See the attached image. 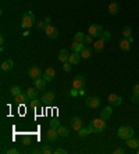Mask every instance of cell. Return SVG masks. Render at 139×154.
I'll return each instance as SVG.
<instances>
[{"label": "cell", "instance_id": "cell-33", "mask_svg": "<svg viewBox=\"0 0 139 154\" xmlns=\"http://www.w3.org/2000/svg\"><path fill=\"white\" fill-rule=\"evenodd\" d=\"M60 127V121L57 119V118H53L50 121V128H54V129H57V128Z\"/></svg>", "mask_w": 139, "mask_h": 154}, {"label": "cell", "instance_id": "cell-36", "mask_svg": "<svg viewBox=\"0 0 139 154\" xmlns=\"http://www.w3.org/2000/svg\"><path fill=\"white\" fill-rule=\"evenodd\" d=\"M71 67H72V64L71 63H64L63 64V69H64L65 72H70V71H71Z\"/></svg>", "mask_w": 139, "mask_h": 154}, {"label": "cell", "instance_id": "cell-13", "mask_svg": "<svg viewBox=\"0 0 139 154\" xmlns=\"http://www.w3.org/2000/svg\"><path fill=\"white\" fill-rule=\"evenodd\" d=\"M127 145H128V147H130L131 150H136L139 147V139H136V137H130V139H127Z\"/></svg>", "mask_w": 139, "mask_h": 154}, {"label": "cell", "instance_id": "cell-41", "mask_svg": "<svg viewBox=\"0 0 139 154\" xmlns=\"http://www.w3.org/2000/svg\"><path fill=\"white\" fill-rule=\"evenodd\" d=\"M7 154H18V150L17 149H9L7 150Z\"/></svg>", "mask_w": 139, "mask_h": 154}, {"label": "cell", "instance_id": "cell-37", "mask_svg": "<svg viewBox=\"0 0 139 154\" xmlns=\"http://www.w3.org/2000/svg\"><path fill=\"white\" fill-rule=\"evenodd\" d=\"M39 104H41V103H39L38 100H35V99H33V100H31V103H29V106H31L32 108H36V107H38V106H39Z\"/></svg>", "mask_w": 139, "mask_h": 154}, {"label": "cell", "instance_id": "cell-4", "mask_svg": "<svg viewBox=\"0 0 139 154\" xmlns=\"http://www.w3.org/2000/svg\"><path fill=\"white\" fill-rule=\"evenodd\" d=\"M102 27L99 25V24H92L90 27H89L88 29V33L90 35V36L93 38H100V35H102Z\"/></svg>", "mask_w": 139, "mask_h": 154}, {"label": "cell", "instance_id": "cell-39", "mask_svg": "<svg viewBox=\"0 0 139 154\" xmlns=\"http://www.w3.org/2000/svg\"><path fill=\"white\" fill-rule=\"evenodd\" d=\"M46 25H47L46 22H42V21H41V22H39V24L36 25V28H38V29H42V28L45 29V28H46Z\"/></svg>", "mask_w": 139, "mask_h": 154}, {"label": "cell", "instance_id": "cell-17", "mask_svg": "<svg viewBox=\"0 0 139 154\" xmlns=\"http://www.w3.org/2000/svg\"><path fill=\"white\" fill-rule=\"evenodd\" d=\"M131 45H132V43H131V42L125 38V39H122V40L120 42V49L122 50V51H130V50H131Z\"/></svg>", "mask_w": 139, "mask_h": 154}, {"label": "cell", "instance_id": "cell-40", "mask_svg": "<svg viewBox=\"0 0 139 154\" xmlns=\"http://www.w3.org/2000/svg\"><path fill=\"white\" fill-rule=\"evenodd\" d=\"M0 49L3 50V45H4V35H3V33H1V35H0Z\"/></svg>", "mask_w": 139, "mask_h": 154}, {"label": "cell", "instance_id": "cell-43", "mask_svg": "<svg viewBox=\"0 0 139 154\" xmlns=\"http://www.w3.org/2000/svg\"><path fill=\"white\" fill-rule=\"evenodd\" d=\"M67 151H65L64 149H57V150H54V154H65Z\"/></svg>", "mask_w": 139, "mask_h": 154}, {"label": "cell", "instance_id": "cell-23", "mask_svg": "<svg viewBox=\"0 0 139 154\" xmlns=\"http://www.w3.org/2000/svg\"><path fill=\"white\" fill-rule=\"evenodd\" d=\"M111 114H113V110H111V107H106V108H103V111L100 113V118H103V119H107V118L111 117Z\"/></svg>", "mask_w": 139, "mask_h": 154}, {"label": "cell", "instance_id": "cell-35", "mask_svg": "<svg viewBox=\"0 0 139 154\" xmlns=\"http://www.w3.org/2000/svg\"><path fill=\"white\" fill-rule=\"evenodd\" d=\"M92 42H93V36H90L88 33V35L85 36V39H83V43H85V45H90Z\"/></svg>", "mask_w": 139, "mask_h": 154}, {"label": "cell", "instance_id": "cell-27", "mask_svg": "<svg viewBox=\"0 0 139 154\" xmlns=\"http://www.w3.org/2000/svg\"><path fill=\"white\" fill-rule=\"evenodd\" d=\"M57 132H59V136H63V137H67L68 136V128L65 127H59L57 128Z\"/></svg>", "mask_w": 139, "mask_h": 154}, {"label": "cell", "instance_id": "cell-45", "mask_svg": "<svg viewBox=\"0 0 139 154\" xmlns=\"http://www.w3.org/2000/svg\"><path fill=\"white\" fill-rule=\"evenodd\" d=\"M77 90H78V89H74V90H71V96H77V95H78V92H77Z\"/></svg>", "mask_w": 139, "mask_h": 154}, {"label": "cell", "instance_id": "cell-44", "mask_svg": "<svg viewBox=\"0 0 139 154\" xmlns=\"http://www.w3.org/2000/svg\"><path fill=\"white\" fill-rule=\"evenodd\" d=\"M114 153H116V154H122V153H124V150H122V149H117V150H114Z\"/></svg>", "mask_w": 139, "mask_h": 154}, {"label": "cell", "instance_id": "cell-28", "mask_svg": "<svg viewBox=\"0 0 139 154\" xmlns=\"http://www.w3.org/2000/svg\"><path fill=\"white\" fill-rule=\"evenodd\" d=\"M83 39H85V35H83V32H77V33L74 35V42L83 43Z\"/></svg>", "mask_w": 139, "mask_h": 154}, {"label": "cell", "instance_id": "cell-9", "mask_svg": "<svg viewBox=\"0 0 139 154\" xmlns=\"http://www.w3.org/2000/svg\"><path fill=\"white\" fill-rule=\"evenodd\" d=\"M109 103L111 106H120L122 103V99H121V96L116 95V93H111V95H109Z\"/></svg>", "mask_w": 139, "mask_h": 154}, {"label": "cell", "instance_id": "cell-1", "mask_svg": "<svg viewBox=\"0 0 139 154\" xmlns=\"http://www.w3.org/2000/svg\"><path fill=\"white\" fill-rule=\"evenodd\" d=\"M106 119H103V118H96V119H93L90 125H89V129L92 133H100L106 129V122H104Z\"/></svg>", "mask_w": 139, "mask_h": 154}, {"label": "cell", "instance_id": "cell-10", "mask_svg": "<svg viewBox=\"0 0 139 154\" xmlns=\"http://www.w3.org/2000/svg\"><path fill=\"white\" fill-rule=\"evenodd\" d=\"M71 127H72V129L77 132H79V129L83 127V122H82V119L79 117H74L72 119H71Z\"/></svg>", "mask_w": 139, "mask_h": 154}, {"label": "cell", "instance_id": "cell-16", "mask_svg": "<svg viewBox=\"0 0 139 154\" xmlns=\"http://www.w3.org/2000/svg\"><path fill=\"white\" fill-rule=\"evenodd\" d=\"M1 71H4V72H7V71H11L14 67V63H13V60H6V61H3L1 63Z\"/></svg>", "mask_w": 139, "mask_h": 154}, {"label": "cell", "instance_id": "cell-11", "mask_svg": "<svg viewBox=\"0 0 139 154\" xmlns=\"http://www.w3.org/2000/svg\"><path fill=\"white\" fill-rule=\"evenodd\" d=\"M56 77V71H54V68H46V71H45V75H43V78L46 79V82H50L53 81V78Z\"/></svg>", "mask_w": 139, "mask_h": 154}, {"label": "cell", "instance_id": "cell-42", "mask_svg": "<svg viewBox=\"0 0 139 154\" xmlns=\"http://www.w3.org/2000/svg\"><path fill=\"white\" fill-rule=\"evenodd\" d=\"M132 90H134V95H139V83H136V85H135Z\"/></svg>", "mask_w": 139, "mask_h": 154}, {"label": "cell", "instance_id": "cell-25", "mask_svg": "<svg viewBox=\"0 0 139 154\" xmlns=\"http://www.w3.org/2000/svg\"><path fill=\"white\" fill-rule=\"evenodd\" d=\"M54 97H56V95H54V92H47L46 95L43 96V101H45V103H51V101H53V100H54Z\"/></svg>", "mask_w": 139, "mask_h": 154}, {"label": "cell", "instance_id": "cell-6", "mask_svg": "<svg viewBox=\"0 0 139 154\" xmlns=\"http://www.w3.org/2000/svg\"><path fill=\"white\" fill-rule=\"evenodd\" d=\"M85 104L88 108H97L100 106V99L99 97H88L85 100Z\"/></svg>", "mask_w": 139, "mask_h": 154}, {"label": "cell", "instance_id": "cell-22", "mask_svg": "<svg viewBox=\"0 0 139 154\" xmlns=\"http://www.w3.org/2000/svg\"><path fill=\"white\" fill-rule=\"evenodd\" d=\"M71 49H72V51H75V53H81V51L85 49V43H78V42H74V43L71 45Z\"/></svg>", "mask_w": 139, "mask_h": 154}, {"label": "cell", "instance_id": "cell-48", "mask_svg": "<svg viewBox=\"0 0 139 154\" xmlns=\"http://www.w3.org/2000/svg\"><path fill=\"white\" fill-rule=\"evenodd\" d=\"M138 154H139V150H138Z\"/></svg>", "mask_w": 139, "mask_h": 154}, {"label": "cell", "instance_id": "cell-34", "mask_svg": "<svg viewBox=\"0 0 139 154\" xmlns=\"http://www.w3.org/2000/svg\"><path fill=\"white\" fill-rule=\"evenodd\" d=\"M42 153L43 154H53L54 151H53V149H51L50 146H43V147H42Z\"/></svg>", "mask_w": 139, "mask_h": 154}, {"label": "cell", "instance_id": "cell-19", "mask_svg": "<svg viewBox=\"0 0 139 154\" xmlns=\"http://www.w3.org/2000/svg\"><path fill=\"white\" fill-rule=\"evenodd\" d=\"M79 60H81V54L79 53H72V54H70V59H68V63H71L72 65H77L79 63Z\"/></svg>", "mask_w": 139, "mask_h": 154}, {"label": "cell", "instance_id": "cell-14", "mask_svg": "<svg viewBox=\"0 0 139 154\" xmlns=\"http://www.w3.org/2000/svg\"><path fill=\"white\" fill-rule=\"evenodd\" d=\"M14 100H15V103H18V104H25L27 103V100H29V97L27 96V93H20V95L14 96Z\"/></svg>", "mask_w": 139, "mask_h": 154}, {"label": "cell", "instance_id": "cell-38", "mask_svg": "<svg viewBox=\"0 0 139 154\" xmlns=\"http://www.w3.org/2000/svg\"><path fill=\"white\" fill-rule=\"evenodd\" d=\"M131 100H132V103H139V95H132Z\"/></svg>", "mask_w": 139, "mask_h": 154}, {"label": "cell", "instance_id": "cell-47", "mask_svg": "<svg viewBox=\"0 0 139 154\" xmlns=\"http://www.w3.org/2000/svg\"><path fill=\"white\" fill-rule=\"evenodd\" d=\"M45 22H46V24H47V25H49V22H50V18H49V17H47V18H46V20H45Z\"/></svg>", "mask_w": 139, "mask_h": 154}, {"label": "cell", "instance_id": "cell-15", "mask_svg": "<svg viewBox=\"0 0 139 154\" xmlns=\"http://www.w3.org/2000/svg\"><path fill=\"white\" fill-rule=\"evenodd\" d=\"M118 11H120V4H118L117 1H111L110 4H109V14L116 15Z\"/></svg>", "mask_w": 139, "mask_h": 154}, {"label": "cell", "instance_id": "cell-26", "mask_svg": "<svg viewBox=\"0 0 139 154\" xmlns=\"http://www.w3.org/2000/svg\"><path fill=\"white\" fill-rule=\"evenodd\" d=\"M79 54H81V59H89V57H90V56H92V50L89 49V47H85V49L82 50V51H81V53H79Z\"/></svg>", "mask_w": 139, "mask_h": 154}, {"label": "cell", "instance_id": "cell-2", "mask_svg": "<svg viewBox=\"0 0 139 154\" xmlns=\"http://www.w3.org/2000/svg\"><path fill=\"white\" fill-rule=\"evenodd\" d=\"M35 24V17H33V13L32 11H28L22 15V20H21V25L22 28L28 29V28H31Z\"/></svg>", "mask_w": 139, "mask_h": 154}, {"label": "cell", "instance_id": "cell-31", "mask_svg": "<svg viewBox=\"0 0 139 154\" xmlns=\"http://www.w3.org/2000/svg\"><path fill=\"white\" fill-rule=\"evenodd\" d=\"M89 133H92L89 128H83V127H82L81 129H79V136H81V137H85V136L89 135Z\"/></svg>", "mask_w": 139, "mask_h": 154}, {"label": "cell", "instance_id": "cell-30", "mask_svg": "<svg viewBox=\"0 0 139 154\" xmlns=\"http://www.w3.org/2000/svg\"><path fill=\"white\" fill-rule=\"evenodd\" d=\"M122 35H124V38H132L131 35H132V29H131V27H125L124 31H122Z\"/></svg>", "mask_w": 139, "mask_h": 154}, {"label": "cell", "instance_id": "cell-12", "mask_svg": "<svg viewBox=\"0 0 139 154\" xmlns=\"http://www.w3.org/2000/svg\"><path fill=\"white\" fill-rule=\"evenodd\" d=\"M57 137H59V132H57V129H54V128H50V129H49V132L46 133V139L49 142H54Z\"/></svg>", "mask_w": 139, "mask_h": 154}, {"label": "cell", "instance_id": "cell-24", "mask_svg": "<svg viewBox=\"0 0 139 154\" xmlns=\"http://www.w3.org/2000/svg\"><path fill=\"white\" fill-rule=\"evenodd\" d=\"M46 79L45 78H39V79H36L35 81V87H38V89H45L46 87Z\"/></svg>", "mask_w": 139, "mask_h": 154}, {"label": "cell", "instance_id": "cell-29", "mask_svg": "<svg viewBox=\"0 0 139 154\" xmlns=\"http://www.w3.org/2000/svg\"><path fill=\"white\" fill-rule=\"evenodd\" d=\"M100 39H103L104 42H109L111 39V33L109 31H103L102 35H100Z\"/></svg>", "mask_w": 139, "mask_h": 154}, {"label": "cell", "instance_id": "cell-3", "mask_svg": "<svg viewBox=\"0 0 139 154\" xmlns=\"http://www.w3.org/2000/svg\"><path fill=\"white\" fill-rule=\"evenodd\" d=\"M117 135H118L120 139L127 140V139H130V137L134 136V128L132 127H121L120 129H118V132H117Z\"/></svg>", "mask_w": 139, "mask_h": 154}, {"label": "cell", "instance_id": "cell-8", "mask_svg": "<svg viewBox=\"0 0 139 154\" xmlns=\"http://www.w3.org/2000/svg\"><path fill=\"white\" fill-rule=\"evenodd\" d=\"M28 74H29V78L31 79H33V81H36V79H39V78H42V71L39 67H32L29 71H28Z\"/></svg>", "mask_w": 139, "mask_h": 154}, {"label": "cell", "instance_id": "cell-21", "mask_svg": "<svg viewBox=\"0 0 139 154\" xmlns=\"http://www.w3.org/2000/svg\"><path fill=\"white\" fill-rule=\"evenodd\" d=\"M104 43H106V42L99 38V39H97V40L93 43V49L96 50V51H102V50L104 49Z\"/></svg>", "mask_w": 139, "mask_h": 154}, {"label": "cell", "instance_id": "cell-32", "mask_svg": "<svg viewBox=\"0 0 139 154\" xmlns=\"http://www.w3.org/2000/svg\"><path fill=\"white\" fill-rule=\"evenodd\" d=\"M10 93H11L13 96L20 95V93H21V87H20V86H13L11 89H10Z\"/></svg>", "mask_w": 139, "mask_h": 154}, {"label": "cell", "instance_id": "cell-5", "mask_svg": "<svg viewBox=\"0 0 139 154\" xmlns=\"http://www.w3.org/2000/svg\"><path fill=\"white\" fill-rule=\"evenodd\" d=\"M45 33L47 35V38H50V39H56V38L59 36V29L53 25H46L45 28Z\"/></svg>", "mask_w": 139, "mask_h": 154}, {"label": "cell", "instance_id": "cell-20", "mask_svg": "<svg viewBox=\"0 0 139 154\" xmlns=\"http://www.w3.org/2000/svg\"><path fill=\"white\" fill-rule=\"evenodd\" d=\"M27 96L29 97V100H33L38 97V87H29V89H27Z\"/></svg>", "mask_w": 139, "mask_h": 154}, {"label": "cell", "instance_id": "cell-7", "mask_svg": "<svg viewBox=\"0 0 139 154\" xmlns=\"http://www.w3.org/2000/svg\"><path fill=\"white\" fill-rule=\"evenodd\" d=\"M85 83H86L85 78L81 77V75H78V77H75L74 81H72V87H74V89H83Z\"/></svg>", "mask_w": 139, "mask_h": 154}, {"label": "cell", "instance_id": "cell-18", "mask_svg": "<svg viewBox=\"0 0 139 154\" xmlns=\"http://www.w3.org/2000/svg\"><path fill=\"white\" fill-rule=\"evenodd\" d=\"M68 59H70V54L67 53V50L63 49L59 51V60H60L61 63L64 64V63H68Z\"/></svg>", "mask_w": 139, "mask_h": 154}, {"label": "cell", "instance_id": "cell-46", "mask_svg": "<svg viewBox=\"0 0 139 154\" xmlns=\"http://www.w3.org/2000/svg\"><path fill=\"white\" fill-rule=\"evenodd\" d=\"M29 143H31V140H29V137H27V139L24 140V145H25V146H28V145H29Z\"/></svg>", "mask_w": 139, "mask_h": 154}]
</instances>
